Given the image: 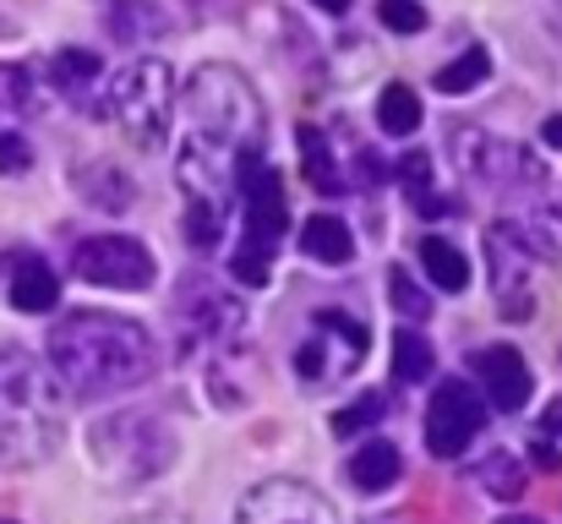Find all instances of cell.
Returning <instances> with one entry per match:
<instances>
[{
    "instance_id": "7402d4cb",
    "label": "cell",
    "mask_w": 562,
    "mask_h": 524,
    "mask_svg": "<svg viewBox=\"0 0 562 524\" xmlns=\"http://www.w3.org/2000/svg\"><path fill=\"white\" fill-rule=\"evenodd\" d=\"M481 481H486V492H492V498H508V503L525 492V470H519L508 454H492V459L481 465Z\"/></svg>"
},
{
    "instance_id": "30bf717a",
    "label": "cell",
    "mask_w": 562,
    "mask_h": 524,
    "mask_svg": "<svg viewBox=\"0 0 562 524\" xmlns=\"http://www.w3.org/2000/svg\"><path fill=\"white\" fill-rule=\"evenodd\" d=\"M301 252H306L312 263H323V268H345V263L356 257V235H350L345 219L317 213V219H306V230H301Z\"/></svg>"
},
{
    "instance_id": "ffe728a7",
    "label": "cell",
    "mask_w": 562,
    "mask_h": 524,
    "mask_svg": "<svg viewBox=\"0 0 562 524\" xmlns=\"http://www.w3.org/2000/svg\"><path fill=\"white\" fill-rule=\"evenodd\" d=\"M229 274H235L246 290H262V285L273 279V246H262V241H240V246L229 252Z\"/></svg>"
},
{
    "instance_id": "f1b7e54d",
    "label": "cell",
    "mask_w": 562,
    "mask_h": 524,
    "mask_svg": "<svg viewBox=\"0 0 562 524\" xmlns=\"http://www.w3.org/2000/svg\"><path fill=\"white\" fill-rule=\"evenodd\" d=\"M27 165H33V148L16 132H0V170L11 175V170H27Z\"/></svg>"
},
{
    "instance_id": "836d02e7",
    "label": "cell",
    "mask_w": 562,
    "mask_h": 524,
    "mask_svg": "<svg viewBox=\"0 0 562 524\" xmlns=\"http://www.w3.org/2000/svg\"><path fill=\"white\" fill-rule=\"evenodd\" d=\"M497 524H536V520H497Z\"/></svg>"
},
{
    "instance_id": "f546056e",
    "label": "cell",
    "mask_w": 562,
    "mask_h": 524,
    "mask_svg": "<svg viewBox=\"0 0 562 524\" xmlns=\"http://www.w3.org/2000/svg\"><path fill=\"white\" fill-rule=\"evenodd\" d=\"M530 454H536V465H541V470H558V465H562V459H558V448H547V443H536Z\"/></svg>"
},
{
    "instance_id": "44dd1931",
    "label": "cell",
    "mask_w": 562,
    "mask_h": 524,
    "mask_svg": "<svg viewBox=\"0 0 562 524\" xmlns=\"http://www.w3.org/2000/svg\"><path fill=\"white\" fill-rule=\"evenodd\" d=\"M77 186H82L88 202H104V208H126V202H132V180L121 170H110V165H104V170H82Z\"/></svg>"
},
{
    "instance_id": "484cf974",
    "label": "cell",
    "mask_w": 562,
    "mask_h": 524,
    "mask_svg": "<svg viewBox=\"0 0 562 524\" xmlns=\"http://www.w3.org/2000/svg\"><path fill=\"white\" fill-rule=\"evenodd\" d=\"M187 235L196 246H213V241H218V213H213L207 197H191L187 202Z\"/></svg>"
},
{
    "instance_id": "ba28073f",
    "label": "cell",
    "mask_w": 562,
    "mask_h": 524,
    "mask_svg": "<svg viewBox=\"0 0 562 524\" xmlns=\"http://www.w3.org/2000/svg\"><path fill=\"white\" fill-rule=\"evenodd\" d=\"M240 197H246V241L279 246L284 230H290V208H284L279 170H268L262 159H251V165L240 170Z\"/></svg>"
},
{
    "instance_id": "1f68e13d",
    "label": "cell",
    "mask_w": 562,
    "mask_h": 524,
    "mask_svg": "<svg viewBox=\"0 0 562 524\" xmlns=\"http://www.w3.org/2000/svg\"><path fill=\"white\" fill-rule=\"evenodd\" d=\"M312 5L328 11V16H345V11H350V0H312Z\"/></svg>"
},
{
    "instance_id": "ac0fdd59",
    "label": "cell",
    "mask_w": 562,
    "mask_h": 524,
    "mask_svg": "<svg viewBox=\"0 0 562 524\" xmlns=\"http://www.w3.org/2000/svg\"><path fill=\"white\" fill-rule=\"evenodd\" d=\"M376 126H382V132H393V137L415 132V126H420V93H415V88H404V82H387V88H382V99H376Z\"/></svg>"
},
{
    "instance_id": "7a4b0ae2",
    "label": "cell",
    "mask_w": 562,
    "mask_h": 524,
    "mask_svg": "<svg viewBox=\"0 0 562 524\" xmlns=\"http://www.w3.org/2000/svg\"><path fill=\"white\" fill-rule=\"evenodd\" d=\"M191 110V154L181 159V175H202V165L246 170L262 143V104L251 82L229 66H196L187 82Z\"/></svg>"
},
{
    "instance_id": "d4e9b609",
    "label": "cell",
    "mask_w": 562,
    "mask_h": 524,
    "mask_svg": "<svg viewBox=\"0 0 562 524\" xmlns=\"http://www.w3.org/2000/svg\"><path fill=\"white\" fill-rule=\"evenodd\" d=\"M376 16H382L387 33H420V27H426L420 0H376Z\"/></svg>"
},
{
    "instance_id": "d6986e66",
    "label": "cell",
    "mask_w": 562,
    "mask_h": 524,
    "mask_svg": "<svg viewBox=\"0 0 562 524\" xmlns=\"http://www.w3.org/2000/svg\"><path fill=\"white\" fill-rule=\"evenodd\" d=\"M431 366H437V355H431V345H426L415 328H398V334H393V371H398L404 382L431 377Z\"/></svg>"
},
{
    "instance_id": "2e32d148",
    "label": "cell",
    "mask_w": 562,
    "mask_h": 524,
    "mask_svg": "<svg viewBox=\"0 0 562 524\" xmlns=\"http://www.w3.org/2000/svg\"><path fill=\"white\" fill-rule=\"evenodd\" d=\"M420 263H426V279H431L437 290H464V285H470L464 252H459L453 241H442V235H426V241H420Z\"/></svg>"
},
{
    "instance_id": "e575fe53",
    "label": "cell",
    "mask_w": 562,
    "mask_h": 524,
    "mask_svg": "<svg viewBox=\"0 0 562 524\" xmlns=\"http://www.w3.org/2000/svg\"><path fill=\"white\" fill-rule=\"evenodd\" d=\"M0 524H5V520H0Z\"/></svg>"
},
{
    "instance_id": "9c48e42d",
    "label": "cell",
    "mask_w": 562,
    "mask_h": 524,
    "mask_svg": "<svg viewBox=\"0 0 562 524\" xmlns=\"http://www.w3.org/2000/svg\"><path fill=\"white\" fill-rule=\"evenodd\" d=\"M475 371H481L486 399H492L497 410H525V404H530V366H525V355L514 345L481 349V355H475Z\"/></svg>"
},
{
    "instance_id": "4dcf8cb0",
    "label": "cell",
    "mask_w": 562,
    "mask_h": 524,
    "mask_svg": "<svg viewBox=\"0 0 562 524\" xmlns=\"http://www.w3.org/2000/svg\"><path fill=\"white\" fill-rule=\"evenodd\" d=\"M541 137H547V143H552V148H562V115H552V121H547V126H541Z\"/></svg>"
},
{
    "instance_id": "cb8c5ba5",
    "label": "cell",
    "mask_w": 562,
    "mask_h": 524,
    "mask_svg": "<svg viewBox=\"0 0 562 524\" xmlns=\"http://www.w3.org/2000/svg\"><path fill=\"white\" fill-rule=\"evenodd\" d=\"M387 296H393V306H398V312H404L409 323H420V317L431 312V301L420 296V285H415V279H409L404 268H393V274H387Z\"/></svg>"
},
{
    "instance_id": "52a82bcc",
    "label": "cell",
    "mask_w": 562,
    "mask_h": 524,
    "mask_svg": "<svg viewBox=\"0 0 562 524\" xmlns=\"http://www.w3.org/2000/svg\"><path fill=\"white\" fill-rule=\"evenodd\" d=\"M235 524H339L334 503L301 481H262L257 492H246Z\"/></svg>"
},
{
    "instance_id": "7c38bea8",
    "label": "cell",
    "mask_w": 562,
    "mask_h": 524,
    "mask_svg": "<svg viewBox=\"0 0 562 524\" xmlns=\"http://www.w3.org/2000/svg\"><path fill=\"white\" fill-rule=\"evenodd\" d=\"M398 470H404L398 448H393L387 437H372V443H361V454L350 459V487L372 498V492H387V487L398 481Z\"/></svg>"
},
{
    "instance_id": "5b68a950",
    "label": "cell",
    "mask_w": 562,
    "mask_h": 524,
    "mask_svg": "<svg viewBox=\"0 0 562 524\" xmlns=\"http://www.w3.org/2000/svg\"><path fill=\"white\" fill-rule=\"evenodd\" d=\"M77 279L99 290H148L154 285V252L132 235H93L77 246Z\"/></svg>"
},
{
    "instance_id": "83f0119b",
    "label": "cell",
    "mask_w": 562,
    "mask_h": 524,
    "mask_svg": "<svg viewBox=\"0 0 562 524\" xmlns=\"http://www.w3.org/2000/svg\"><path fill=\"white\" fill-rule=\"evenodd\" d=\"M398 175H404V186L420 197V208H426V186H431V159L426 154H409L404 165H398Z\"/></svg>"
},
{
    "instance_id": "603a6c76",
    "label": "cell",
    "mask_w": 562,
    "mask_h": 524,
    "mask_svg": "<svg viewBox=\"0 0 562 524\" xmlns=\"http://www.w3.org/2000/svg\"><path fill=\"white\" fill-rule=\"evenodd\" d=\"M382 410H387V399H382V393H367V399L334 410V432H339V437H356V432H367V426L382 421Z\"/></svg>"
},
{
    "instance_id": "e0dca14e",
    "label": "cell",
    "mask_w": 562,
    "mask_h": 524,
    "mask_svg": "<svg viewBox=\"0 0 562 524\" xmlns=\"http://www.w3.org/2000/svg\"><path fill=\"white\" fill-rule=\"evenodd\" d=\"M486 77H492V49H481V44H470V49H464L459 60H448V66L437 71V88L459 99V93H475V88H481Z\"/></svg>"
},
{
    "instance_id": "8fae6325",
    "label": "cell",
    "mask_w": 562,
    "mask_h": 524,
    "mask_svg": "<svg viewBox=\"0 0 562 524\" xmlns=\"http://www.w3.org/2000/svg\"><path fill=\"white\" fill-rule=\"evenodd\" d=\"M99 77H104V60L93 55V49H55L49 55V82L60 88V99H71V104H82L88 99V88H99Z\"/></svg>"
},
{
    "instance_id": "4fadbf2b",
    "label": "cell",
    "mask_w": 562,
    "mask_h": 524,
    "mask_svg": "<svg viewBox=\"0 0 562 524\" xmlns=\"http://www.w3.org/2000/svg\"><path fill=\"white\" fill-rule=\"evenodd\" d=\"M295 143H301V170H306V180H312L317 191H328V197L350 191V180H345L339 159H334V148H328V132L301 126V132H295Z\"/></svg>"
},
{
    "instance_id": "3957f363",
    "label": "cell",
    "mask_w": 562,
    "mask_h": 524,
    "mask_svg": "<svg viewBox=\"0 0 562 524\" xmlns=\"http://www.w3.org/2000/svg\"><path fill=\"white\" fill-rule=\"evenodd\" d=\"M66 382L55 366L0 349V465L5 470H33L55 459L66 437Z\"/></svg>"
},
{
    "instance_id": "4316f807",
    "label": "cell",
    "mask_w": 562,
    "mask_h": 524,
    "mask_svg": "<svg viewBox=\"0 0 562 524\" xmlns=\"http://www.w3.org/2000/svg\"><path fill=\"white\" fill-rule=\"evenodd\" d=\"M33 93H27V71L22 66H0V110H27Z\"/></svg>"
},
{
    "instance_id": "9a60e30c",
    "label": "cell",
    "mask_w": 562,
    "mask_h": 524,
    "mask_svg": "<svg viewBox=\"0 0 562 524\" xmlns=\"http://www.w3.org/2000/svg\"><path fill=\"white\" fill-rule=\"evenodd\" d=\"M11 306L27 312V317L55 312V306H60V279H55L44 263H22V268L11 274Z\"/></svg>"
},
{
    "instance_id": "d6a6232c",
    "label": "cell",
    "mask_w": 562,
    "mask_h": 524,
    "mask_svg": "<svg viewBox=\"0 0 562 524\" xmlns=\"http://www.w3.org/2000/svg\"><path fill=\"white\" fill-rule=\"evenodd\" d=\"M547 426H552V432H558V426H562V404H558V410H552V415H547Z\"/></svg>"
},
{
    "instance_id": "6da1fadb",
    "label": "cell",
    "mask_w": 562,
    "mask_h": 524,
    "mask_svg": "<svg viewBox=\"0 0 562 524\" xmlns=\"http://www.w3.org/2000/svg\"><path fill=\"white\" fill-rule=\"evenodd\" d=\"M49 366L71 393H126L154 377V339L110 312H77L49 334Z\"/></svg>"
},
{
    "instance_id": "277c9868",
    "label": "cell",
    "mask_w": 562,
    "mask_h": 524,
    "mask_svg": "<svg viewBox=\"0 0 562 524\" xmlns=\"http://www.w3.org/2000/svg\"><path fill=\"white\" fill-rule=\"evenodd\" d=\"M110 115L121 121V132L143 148L159 154L176 121V71L165 60H137L121 71L115 93H110Z\"/></svg>"
},
{
    "instance_id": "8992f818",
    "label": "cell",
    "mask_w": 562,
    "mask_h": 524,
    "mask_svg": "<svg viewBox=\"0 0 562 524\" xmlns=\"http://www.w3.org/2000/svg\"><path fill=\"white\" fill-rule=\"evenodd\" d=\"M481 426H486V393H475L470 382H442V388L431 393L426 443H431L437 459H459Z\"/></svg>"
},
{
    "instance_id": "5bb4252c",
    "label": "cell",
    "mask_w": 562,
    "mask_h": 524,
    "mask_svg": "<svg viewBox=\"0 0 562 524\" xmlns=\"http://www.w3.org/2000/svg\"><path fill=\"white\" fill-rule=\"evenodd\" d=\"M104 22H110V33H115L121 44H143V38H159V33L170 27V16H165L154 0H110Z\"/></svg>"
}]
</instances>
